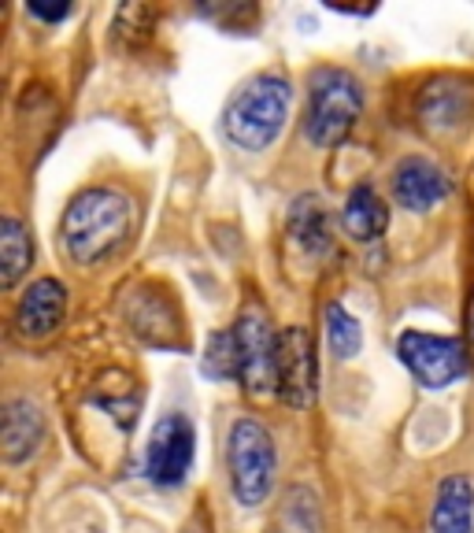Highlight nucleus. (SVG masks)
Instances as JSON below:
<instances>
[{
	"instance_id": "11",
	"label": "nucleus",
	"mask_w": 474,
	"mask_h": 533,
	"mask_svg": "<svg viewBox=\"0 0 474 533\" xmlns=\"http://www.w3.org/2000/svg\"><path fill=\"white\" fill-rule=\"evenodd\" d=\"M41 437H45V415L34 400H8L4 419H0V444H4L8 463H23L37 452Z\"/></svg>"
},
{
	"instance_id": "17",
	"label": "nucleus",
	"mask_w": 474,
	"mask_h": 533,
	"mask_svg": "<svg viewBox=\"0 0 474 533\" xmlns=\"http://www.w3.org/2000/svg\"><path fill=\"white\" fill-rule=\"evenodd\" d=\"M326 337H330V352H334L338 359H353L360 352V344H363L360 322L348 315L341 304H330V312H326Z\"/></svg>"
},
{
	"instance_id": "19",
	"label": "nucleus",
	"mask_w": 474,
	"mask_h": 533,
	"mask_svg": "<svg viewBox=\"0 0 474 533\" xmlns=\"http://www.w3.org/2000/svg\"><path fill=\"white\" fill-rule=\"evenodd\" d=\"M204 375L212 378H237V359H234V334L222 330L212 337L208 359H204Z\"/></svg>"
},
{
	"instance_id": "18",
	"label": "nucleus",
	"mask_w": 474,
	"mask_h": 533,
	"mask_svg": "<svg viewBox=\"0 0 474 533\" xmlns=\"http://www.w3.org/2000/svg\"><path fill=\"white\" fill-rule=\"evenodd\" d=\"M423 115L434 127H448V122H460L467 115V93L460 86H434L423 97Z\"/></svg>"
},
{
	"instance_id": "10",
	"label": "nucleus",
	"mask_w": 474,
	"mask_h": 533,
	"mask_svg": "<svg viewBox=\"0 0 474 533\" xmlns=\"http://www.w3.org/2000/svg\"><path fill=\"white\" fill-rule=\"evenodd\" d=\"M448 178L438 163H430L423 156H408L397 163L393 171V197L400 208L408 212H430L448 197Z\"/></svg>"
},
{
	"instance_id": "1",
	"label": "nucleus",
	"mask_w": 474,
	"mask_h": 533,
	"mask_svg": "<svg viewBox=\"0 0 474 533\" xmlns=\"http://www.w3.org/2000/svg\"><path fill=\"white\" fill-rule=\"evenodd\" d=\"M130 227H134V208L127 197L115 189H86L67 204L64 222H59V237H64V249L74 263L97 266L112 252H119Z\"/></svg>"
},
{
	"instance_id": "2",
	"label": "nucleus",
	"mask_w": 474,
	"mask_h": 533,
	"mask_svg": "<svg viewBox=\"0 0 474 533\" xmlns=\"http://www.w3.org/2000/svg\"><path fill=\"white\" fill-rule=\"evenodd\" d=\"M290 81L282 74H256L245 81L237 97L222 112V134L245 152H263L275 145L285 119H290Z\"/></svg>"
},
{
	"instance_id": "4",
	"label": "nucleus",
	"mask_w": 474,
	"mask_h": 533,
	"mask_svg": "<svg viewBox=\"0 0 474 533\" xmlns=\"http://www.w3.org/2000/svg\"><path fill=\"white\" fill-rule=\"evenodd\" d=\"M275 470L278 456L271 434L253 419H237L226 434V475H230V493L237 504L260 507L275 489Z\"/></svg>"
},
{
	"instance_id": "5",
	"label": "nucleus",
	"mask_w": 474,
	"mask_h": 533,
	"mask_svg": "<svg viewBox=\"0 0 474 533\" xmlns=\"http://www.w3.org/2000/svg\"><path fill=\"white\" fill-rule=\"evenodd\" d=\"M234 334V359H237V382L253 397L278 393V334L271 330L263 312L249 307L230 326Z\"/></svg>"
},
{
	"instance_id": "12",
	"label": "nucleus",
	"mask_w": 474,
	"mask_h": 533,
	"mask_svg": "<svg viewBox=\"0 0 474 533\" xmlns=\"http://www.w3.org/2000/svg\"><path fill=\"white\" fill-rule=\"evenodd\" d=\"M430 522L434 533H474V485L463 475H452L438 485Z\"/></svg>"
},
{
	"instance_id": "20",
	"label": "nucleus",
	"mask_w": 474,
	"mask_h": 533,
	"mask_svg": "<svg viewBox=\"0 0 474 533\" xmlns=\"http://www.w3.org/2000/svg\"><path fill=\"white\" fill-rule=\"evenodd\" d=\"M27 12H30L34 19H41V23H64V19H67L74 8H71V4H59V8H56V4H52V8H49V4H27Z\"/></svg>"
},
{
	"instance_id": "6",
	"label": "nucleus",
	"mask_w": 474,
	"mask_h": 533,
	"mask_svg": "<svg viewBox=\"0 0 474 533\" xmlns=\"http://www.w3.org/2000/svg\"><path fill=\"white\" fill-rule=\"evenodd\" d=\"M400 363L411 371L419 385L426 389H445L452 382H460L467 371V356L463 344L456 337H438V334H423V330H408L400 334Z\"/></svg>"
},
{
	"instance_id": "14",
	"label": "nucleus",
	"mask_w": 474,
	"mask_h": 533,
	"mask_svg": "<svg viewBox=\"0 0 474 533\" xmlns=\"http://www.w3.org/2000/svg\"><path fill=\"white\" fill-rule=\"evenodd\" d=\"M267 533H322V519H319V500L307 485H293L285 489V497L275 511V522Z\"/></svg>"
},
{
	"instance_id": "16",
	"label": "nucleus",
	"mask_w": 474,
	"mask_h": 533,
	"mask_svg": "<svg viewBox=\"0 0 474 533\" xmlns=\"http://www.w3.org/2000/svg\"><path fill=\"white\" fill-rule=\"evenodd\" d=\"M290 234L304 252L322 256L330 252V215L319 208L315 197H300L290 212Z\"/></svg>"
},
{
	"instance_id": "8",
	"label": "nucleus",
	"mask_w": 474,
	"mask_h": 533,
	"mask_svg": "<svg viewBox=\"0 0 474 533\" xmlns=\"http://www.w3.org/2000/svg\"><path fill=\"white\" fill-rule=\"evenodd\" d=\"M278 397L290 407L315 400V352L304 326H285L278 334Z\"/></svg>"
},
{
	"instance_id": "7",
	"label": "nucleus",
	"mask_w": 474,
	"mask_h": 533,
	"mask_svg": "<svg viewBox=\"0 0 474 533\" xmlns=\"http://www.w3.org/2000/svg\"><path fill=\"white\" fill-rule=\"evenodd\" d=\"M193 422L185 415H163L149 437V448H145V475L149 482L171 489V485H182L185 475L193 467Z\"/></svg>"
},
{
	"instance_id": "15",
	"label": "nucleus",
	"mask_w": 474,
	"mask_h": 533,
	"mask_svg": "<svg viewBox=\"0 0 474 533\" xmlns=\"http://www.w3.org/2000/svg\"><path fill=\"white\" fill-rule=\"evenodd\" d=\"M34 259V241H30V230L19 222L15 215H4L0 219V282H4V290L27 274V266Z\"/></svg>"
},
{
	"instance_id": "9",
	"label": "nucleus",
	"mask_w": 474,
	"mask_h": 533,
	"mask_svg": "<svg viewBox=\"0 0 474 533\" xmlns=\"http://www.w3.org/2000/svg\"><path fill=\"white\" fill-rule=\"evenodd\" d=\"M67 315V290L56 278H37L15 304V330L27 341L52 337Z\"/></svg>"
},
{
	"instance_id": "3",
	"label": "nucleus",
	"mask_w": 474,
	"mask_h": 533,
	"mask_svg": "<svg viewBox=\"0 0 474 533\" xmlns=\"http://www.w3.org/2000/svg\"><path fill=\"white\" fill-rule=\"evenodd\" d=\"M363 112V86L341 67H319L307 81L304 134L312 145L330 149L356 127Z\"/></svg>"
},
{
	"instance_id": "13",
	"label": "nucleus",
	"mask_w": 474,
	"mask_h": 533,
	"mask_svg": "<svg viewBox=\"0 0 474 533\" xmlns=\"http://www.w3.org/2000/svg\"><path fill=\"white\" fill-rule=\"evenodd\" d=\"M341 227H345L348 237H356V241H375V237H382L385 227H389V212H385L382 197L370 189V186H356L353 193H348V200H345Z\"/></svg>"
}]
</instances>
